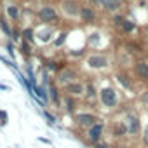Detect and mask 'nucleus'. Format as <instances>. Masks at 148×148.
Here are the masks:
<instances>
[{
	"mask_svg": "<svg viewBox=\"0 0 148 148\" xmlns=\"http://www.w3.org/2000/svg\"><path fill=\"white\" fill-rule=\"evenodd\" d=\"M122 122H124V125H125V129H127V136L136 138V136L141 134V131H143V129H141V120H139V117H138L136 113H132V112L124 113Z\"/></svg>",
	"mask_w": 148,
	"mask_h": 148,
	"instance_id": "f257e3e1",
	"label": "nucleus"
},
{
	"mask_svg": "<svg viewBox=\"0 0 148 148\" xmlns=\"http://www.w3.org/2000/svg\"><path fill=\"white\" fill-rule=\"evenodd\" d=\"M99 99H101V103H103V106H106V108H110V110H113V108H117L119 106V92H117V89H113V87H103L101 91H99Z\"/></svg>",
	"mask_w": 148,
	"mask_h": 148,
	"instance_id": "f03ea898",
	"label": "nucleus"
},
{
	"mask_svg": "<svg viewBox=\"0 0 148 148\" xmlns=\"http://www.w3.org/2000/svg\"><path fill=\"white\" fill-rule=\"evenodd\" d=\"M103 132H105V124L99 120V122H96L92 127L87 129V132H86V139H87L91 145H96V143L103 141Z\"/></svg>",
	"mask_w": 148,
	"mask_h": 148,
	"instance_id": "7ed1b4c3",
	"label": "nucleus"
},
{
	"mask_svg": "<svg viewBox=\"0 0 148 148\" xmlns=\"http://www.w3.org/2000/svg\"><path fill=\"white\" fill-rule=\"evenodd\" d=\"M108 64H110V59L105 54H91L87 58V66L92 70H105L108 68Z\"/></svg>",
	"mask_w": 148,
	"mask_h": 148,
	"instance_id": "20e7f679",
	"label": "nucleus"
},
{
	"mask_svg": "<svg viewBox=\"0 0 148 148\" xmlns=\"http://www.w3.org/2000/svg\"><path fill=\"white\" fill-rule=\"evenodd\" d=\"M80 9H82V7H79V4L73 2V0H64V2H63V12H64L66 16H70V18L80 16Z\"/></svg>",
	"mask_w": 148,
	"mask_h": 148,
	"instance_id": "39448f33",
	"label": "nucleus"
},
{
	"mask_svg": "<svg viewBox=\"0 0 148 148\" xmlns=\"http://www.w3.org/2000/svg\"><path fill=\"white\" fill-rule=\"evenodd\" d=\"M134 73H136V77L143 82H148V63L139 59L134 63Z\"/></svg>",
	"mask_w": 148,
	"mask_h": 148,
	"instance_id": "423d86ee",
	"label": "nucleus"
},
{
	"mask_svg": "<svg viewBox=\"0 0 148 148\" xmlns=\"http://www.w3.org/2000/svg\"><path fill=\"white\" fill-rule=\"evenodd\" d=\"M75 122L80 125V127H92L96 122H98V119L92 115V113H77V117H75Z\"/></svg>",
	"mask_w": 148,
	"mask_h": 148,
	"instance_id": "0eeeda50",
	"label": "nucleus"
},
{
	"mask_svg": "<svg viewBox=\"0 0 148 148\" xmlns=\"http://www.w3.org/2000/svg\"><path fill=\"white\" fill-rule=\"evenodd\" d=\"M73 79H77V73L73 71L71 68H64V70L59 73V77H58L59 84H63V86H68V84H71V82H75Z\"/></svg>",
	"mask_w": 148,
	"mask_h": 148,
	"instance_id": "6e6552de",
	"label": "nucleus"
},
{
	"mask_svg": "<svg viewBox=\"0 0 148 148\" xmlns=\"http://www.w3.org/2000/svg\"><path fill=\"white\" fill-rule=\"evenodd\" d=\"M66 92H68L70 96H82V94L86 92V87H84L80 82H71V84L66 86Z\"/></svg>",
	"mask_w": 148,
	"mask_h": 148,
	"instance_id": "1a4fd4ad",
	"label": "nucleus"
},
{
	"mask_svg": "<svg viewBox=\"0 0 148 148\" xmlns=\"http://www.w3.org/2000/svg\"><path fill=\"white\" fill-rule=\"evenodd\" d=\"M38 16H40V19H42V21L51 23V21H54V19H56V11H54L52 7H42V9H40V12H38Z\"/></svg>",
	"mask_w": 148,
	"mask_h": 148,
	"instance_id": "9d476101",
	"label": "nucleus"
},
{
	"mask_svg": "<svg viewBox=\"0 0 148 148\" xmlns=\"http://www.w3.org/2000/svg\"><path fill=\"white\" fill-rule=\"evenodd\" d=\"M112 136H115V138H125V136H127V129H125V125H124L122 120H119V122L113 124V127H112Z\"/></svg>",
	"mask_w": 148,
	"mask_h": 148,
	"instance_id": "9b49d317",
	"label": "nucleus"
},
{
	"mask_svg": "<svg viewBox=\"0 0 148 148\" xmlns=\"http://www.w3.org/2000/svg\"><path fill=\"white\" fill-rule=\"evenodd\" d=\"M122 7V0H105V9L110 12H117Z\"/></svg>",
	"mask_w": 148,
	"mask_h": 148,
	"instance_id": "f8f14e48",
	"label": "nucleus"
},
{
	"mask_svg": "<svg viewBox=\"0 0 148 148\" xmlns=\"http://www.w3.org/2000/svg\"><path fill=\"white\" fill-rule=\"evenodd\" d=\"M80 18H82L86 23H91V21L96 18V14H94V11H92L91 7H82V9H80Z\"/></svg>",
	"mask_w": 148,
	"mask_h": 148,
	"instance_id": "ddd939ff",
	"label": "nucleus"
},
{
	"mask_svg": "<svg viewBox=\"0 0 148 148\" xmlns=\"http://www.w3.org/2000/svg\"><path fill=\"white\" fill-rule=\"evenodd\" d=\"M99 40H101V33H92V35L89 37V44L94 45V47L99 45Z\"/></svg>",
	"mask_w": 148,
	"mask_h": 148,
	"instance_id": "4468645a",
	"label": "nucleus"
},
{
	"mask_svg": "<svg viewBox=\"0 0 148 148\" xmlns=\"http://www.w3.org/2000/svg\"><path fill=\"white\" fill-rule=\"evenodd\" d=\"M64 105H66V112H68V113H71L73 110H75V101H73L70 96L64 99Z\"/></svg>",
	"mask_w": 148,
	"mask_h": 148,
	"instance_id": "2eb2a0df",
	"label": "nucleus"
},
{
	"mask_svg": "<svg viewBox=\"0 0 148 148\" xmlns=\"http://www.w3.org/2000/svg\"><path fill=\"white\" fill-rule=\"evenodd\" d=\"M141 138H143V145L148 146V122L143 125V131H141Z\"/></svg>",
	"mask_w": 148,
	"mask_h": 148,
	"instance_id": "dca6fc26",
	"label": "nucleus"
},
{
	"mask_svg": "<svg viewBox=\"0 0 148 148\" xmlns=\"http://www.w3.org/2000/svg\"><path fill=\"white\" fill-rule=\"evenodd\" d=\"M122 28H124V32H132V30H134V23H132V21H127V19H124V23H122Z\"/></svg>",
	"mask_w": 148,
	"mask_h": 148,
	"instance_id": "f3484780",
	"label": "nucleus"
},
{
	"mask_svg": "<svg viewBox=\"0 0 148 148\" xmlns=\"http://www.w3.org/2000/svg\"><path fill=\"white\" fill-rule=\"evenodd\" d=\"M23 37H25L26 42H32V40H33V30H32V28H26V30L23 32Z\"/></svg>",
	"mask_w": 148,
	"mask_h": 148,
	"instance_id": "a211bd4d",
	"label": "nucleus"
},
{
	"mask_svg": "<svg viewBox=\"0 0 148 148\" xmlns=\"http://www.w3.org/2000/svg\"><path fill=\"white\" fill-rule=\"evenodd\" d=\"M117 80H119V82H120V84H122L125 89H131V82H129V80H127L124 75H117Z\"/></svg>",
	"mask_w": 148,
	"mask_h": 148,
	"instance_id": "6ab92c4d",
	"label": "nucleus"
},
{
	"mask_svg": "<svg viewBox=\"0 0 148 148\" xmlns=\"http://www.w3.org/2000/svg\"><path fill=\"white\" fill-rule=\"evenodd\" d=\"M38 37H40V40H42V42H49V40H51V32H49V30L40 32V33H38Z\"/></svg>",
	"mask_w": 148,
	"mask_h": 148,
	"instance_id": "aec40b11",
	"label": "nucleus"
},
{
	"mask_svg": "<svg viewBox=\"0 0 148 148\" xmlns=\"http://www.w3.org/2000/svg\"><path fill=\"white\" fill-rule=\"evenodd\" d=\"M49 92H51V99H52L54 103H58V89H56L54 86H51V87H49Z\"/></svg>",
	"mask_w": 148,
	"mask_h": 148,
	"instance_id": "412c9836",
	"label": "nucleus"
},
{
	"mask_svg": "<svg viewBox=\"0 0 148 148\" xmlns=\"http://www.w3.org/2000/svg\"><path fill=\"white\" fill-rule=\"evenodd\" d=\"M86 94H87V98L91 99V98H94V96H96V89H94L92 86H87V87H86Z\"/></svg>",
	"mask_w": 148,
	"mask_h": 148,
	"instance_id": "4be33fe9",
	"label": "nucleus"
},
{
	"mask_svg": "<svg viewBox=\"0 0 148 148\" xmlns=\"http://www.w3.org/2000/svg\"><path fill=\"white\" fill-rule=\"evenodd\" d=\"M7 14H9V16H11L12 19H16V18H18V9L11 5V7H7Z\"/></svg>",
	"mask_w": 148,
	"mask_h": 148,
	"instance_id": "5701e85b",
	"label": "nucleus"
},
{
	"mask_svg": "<svg viewBox=\"0 0 148 148\" xmlns=\"http://www.w3.org/2000/svg\"><path fill=\"white\" fill-rule=\"evenodd\" d=\"M35 91H37V94H38L42 99H47V94H45V91H44L42 87H35Z\"/></svg>",
	"mask_w": 148,
	"mask_h": 148,
	"instance_id": "b1692460",
	"label": "nucleus"
},
{
	"mask_svg": "<svg viewBox=\"0 0 148 148\" xmlns=\"http://www.w3.org/2000/svg\"><path fill=\"white\" fill-rule=\"evenodd\" d=\"M21 51H23L25 54H30V52H32V51H30V45L26 44V40H25V42L21 44Z\"/></svg>",
	"mask_w": 148,
	"mask_h": 148,
	"instance_id": "393cba45",
	"label": "nucleus"
},
{
	"mask_svg": "<svg viewBox=\"0 0 148 148\" xmlns=\"http://www.w3.org/2000/svg\"><path fill=\"white\" fill-rule=\"evenodd\" d=\"M94 148H110V145L108 143H105V141H99V143H96V145H92Z\"/></svg>",
	"mask_w": 148,
	"mask_h": 148,
	"instance_id": "a878e982",
	"label": "nucleus"
},
{
	"mask_svg": "<svg viewBox=\"0 0 148 148\" xmlns=\"http://www.w3.org/2000/svg\"><path fill=\"white\" fill-rule=\"evenodd\" d=\"M5 119H7V113L5 112H0V124H2V125L5 124Z\"/></svg>",
	"mask_w": 148,
	"mask_h": 148,
	"instance_id": "bb28decb",
	"label": "nucleus"
},
{
	"mask_svg": "<svg viewBox=\"0 0 148 148\" xmlns=\"http://www.w3.org/2000/svg\"><path fill=\"white\" fill-rule=\"evenodd\" d=\"M91 2H92L94 5H98V7H101V5L105 7V0H91Z\"/></svg>",
	"mask_w": 148,
	"mask_h": 148,
	"instance_id": "cd10ccee",
	"label": "nucleus"
},
{
	"mask_svg": "<svg viewBox=\"0 0 148 148\" xmlns=\"http://www.w3.org/2000/svg\"><path fill=\"white\" fill-rule=\"evenodd\" d=\"M64 37H66V35H64V33H61V35H59V38L56 40V45H61V44L64 42Z\"/></svg>",
	"mask_w": 148,
	"mask_h": 148,
	"instance_id": "c85d7f7f",
	"label": "nucleus"
},
{
	"mask_svg": "<svg viewBox=\"0 0 148 148\" xmlns=\"http://www.w3.org/2000/svg\"><path fill=\"white\" fill-rule=\"evenodd\" d=\"M141 101H143V105H145V106H148V92H145V94L141 96Z\"/></svg>",
	"mask_w": 148,
	"mask_h": 148,
	"instance_id": "c756f323",
	"label": "nucleus"
},
{
	"mask_svg": "<svg viewBox=\"0 0 148 148\" xmlns=\"http://www.w3.org/2000/svg\"><path fill=\"white\" fill-rule=\"evenodd\" d=\"M45 115H47V119H49V122H51V124H54V122H56V119H54L51 113H45Z\"/></svg>",
	"mask_w": 148,
	"mask_h": 148,
	"instance_id": "7c9ffc66",
	"label": "nucleus"
},
{
	"mask_svg": "<svg viewBox=\"0 0 148 148\" xmlns=\"http://www.w3.org/2000/svg\"><path fill=\"white\" fill-rule=\"evenodd\" d=\"M47 68H49V70H56V64H54V63H49Z\"/></svg>",
	"mask_w": 148,
	"mask_h": 148,
	"instance_id": "2f4dec72",
	"label": "nucleus"
}]
</instances>
